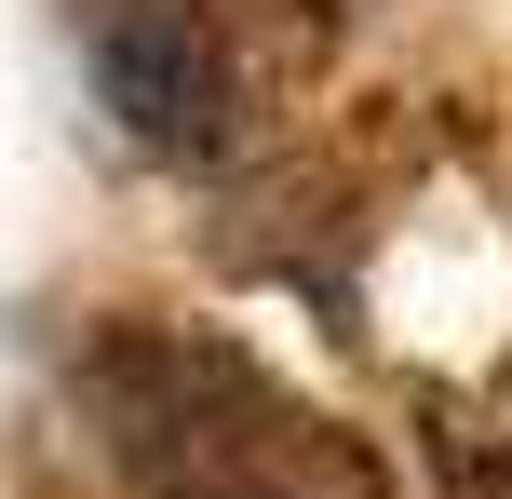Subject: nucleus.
Listing matches in <instances>:
<instances>
[{"label":"nucleus","mask_w":512,"mask_h":499,"mask_svg":"<svg viewBox=\"0 0 512 499\" xmlns=\"http://www.w3.org/2000/svg\"><path fill=\"white\" fill-rule=\"evenodd\" d=\"M81 419L135 499H391L364 432L189 324H108L81 351Z\"/></svg>","instance_id":"nucleus-1"},{"label":"nucleus","mask_w":512,"mask_h":499,"mask_svg":"<svg viewBox=\"0 0 512 499\" xmlns=\"http://www.w3.org/2000/svg\"><path fill=\"white\" fill-rule=\"evenodd\" d=\"M81 54L108 122L162 162H230L270 122V54L243 0H81Z\"/></svg>","instance_id":"nucleus-2"},{"label":"nucleus","mask_w":512,"mask_h":499,"mask_svg":"<svg viewBox=\"0 0 512 499\" xmlns=\"http://www.w3.org/2000/svg\"><path fill=\"white\" fill-rule=\"evenodd\" d=\"M432 486L445 499H512V432H445V446H432Z\"/></svg>","instance_id":"nucleus-3"},{"label":"nucleus","mask_w":512,"mask_h":499,"mask_svg":"<svg viewBox=\"0 0 512 499\" xmlns=\"http://www.w3.org/2000/svg\"><path fill=\"white\" fill-rule=\"evenodd\" d=\"M499 432H512V419H499Z\"/></svg>","instance_id":"nucleus-4"}]
</instances>
